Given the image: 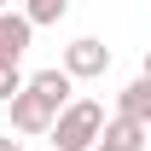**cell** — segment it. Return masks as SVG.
I'll list each match as a JSON object with an SVG mask.
<instances>
[{
	"label": "cell",
	"mask_w": 151,
	"mask_h": 151,
	"mask_svg": "<svg viewBox=\"0 0 151 151\" xmlns=\"http://www.w3.org/2000/svg\"><path fill=\"white\" fill-rule=\"evenodd\" d=\"M99 145H111V151H145V122H134V116L116 111L111 122H105V134H99Z\"/></svg>",
	"instance_id": "6"
},
{
	"label": "cell",
	"mask_w": 151,
	"mask_h": 151,
	"mask_svg": "<svg viewBox=\"0 0 151 151\" xmlns=\"http://www.w3.org/2000/svg\"><path fill=\"white\" fill-rule=\"evenodd\" d=\"M23 87H29V76H23L18 64H0V105H12Z\"/></svg>",
	"instance_id": "9"
},
{
	"label": "cell",
	"mask_w": 151,
	"mask_h": 151,
	"mask_svg": "<svg viewBox=\"0 0 151 151\" xmlns=\"http://www.w3.org/2000/svg\"><path fill=\"white\" fill-rule=\"evenodd\" d=\"M23 18L35 23V29L41 23H64L70 18V0H23Z\"/></svg>",
	"instance_id": "8"
},
{
	"label": "cell",
	"mask_w": 151,
	"mask_h": 151,
	"mask_svg": "<svg viewBox=\"0 0 151 151\" xmlns=\"http://www.w3.org/2000/svg\"><path fill=\"white\" fill-rule=\"evenodd\" d=\"M105 134V105L99 99H70L52 122V151H93Z\"/></svg>",
	"instance_id": "1"
},
{
	"label": "cell",
	"mask_w": 151,
	"mask_h": 151,
	"mask_svg": "<svg viewBox=\"0 0 151 151\" xmlns=\"http://www.w3.org/2000/svg\"><path fill=\"white\" fill-rule=\"evenodd\" d=\"M52 122H58V111L35 93V87H23V93L12 99V128L18 134H52Z\"/></svg>",
	"instance_id": "3"
},
{
	"label": "cell",
	"mask_w": 151,
	"mask_h": 151,
	"mask_svg": "<svg viewBox=\"0 0 151 151\" xmlns=\"http://www.w3.org/2000/svg\"><path fill=\"white\" fill-rule=\"evenodd\" d=\"M139 76H151V47H145V64H139Z\"/></svg>",
	"instance_id": "11"
},
{
	"label": "cell",
	"mask_w": 151,
	"mask_h": 151,
	"mask_svg": "<svg viewBox=\"0 0 151 151\" xmlns=\"http://www.w3.org/2000/svg\"><path fill=\"white\" fill-rule=\"evenodd\" d=\"M0 12H12V0H0Z\"/></svg>",
	"instance_id": "12"
},
{
	"label": "cell",
	"mask_w": 151,
	"mask_h": 151,
	"mask_svg": "<svg viewBox=\"0 0 151 151\" xmlns=\"http://www.w3.org/2000/svg\"><path fill=\"white\" fill-rule=\"evenodd\" d=\"M64 70L76 76V81H99V76L111 70V47L99 35H81V41H70L64 47Z\"/></svg>",
	"instance_id": "2"
},
{
	"label": "cell",
	"mask_w": 151,
	"mask_h": 151,
	"mask_svg": "<svg viewBox=\"0 0 151 151\" xmlns=\"http://www.w3.org/2000/svg\"><path fill=\"white\" fill-rule=\"evenodd\" d=\"M0 151H23V145H18V139H12V134H0Z\"/></svg>",
	"instance_id": "10"
},
{
	"label": "cell",
	"mask_w": 151,
	"mask_h": 151,
	"mask_svg": "<svg viewBox=\"0 0 151 151\" xmlns=\"http://www.w3.org/2000/svg\"><path fill=\"white\" fill-rule=\"evenodd\" d=\"M116 111L134 116V122H145L151 128V76H139V81H128L122 93H116Z\"/></svg>",
	"instance_id": "7"
},
{
	"label": "cell",
	"mask_w": 151,
	"mask_h": 151,
	"mask_svg": "<svg viewBox=\"0 0 151 151\" xmlns=\"http://www.w3.org/2000/svg\"><path fill=\"white\" fill-rule=\"evenodd\" d=\"M29 41H35V23L23 12H0V64H18L29 52Z\"/></svg>",
	"instance_id": "4"
},
{
	"label": "cell",
	"mask_w": 151,
	"mask_h": 151,
	"mask_svg": "<svg viewBox=\"0 0 151 151\" xmlns=\"http://www.w3.org/2000/svg\"><path fill=\"white\" fill-rule=\"evenodd\" d=\"M29 87H35L52 111H64V105L76 99V76L64 70V64H52V70H35V76H29Z\"/></svg>",
	"instance_id": "5"
},
{
	"label": "cell",
	"mask_w": 151,
	"mask_h": 151,
	"mask_svg": "<svg viewBox=\"0 0 151 151\" xmlns=\"http://www.w3.org/2000/svg\"><path fill=\"white\" fill-rule=\"evenodd\" d=\"M93 151H111V145H93Z\"/></svg>",
	"instance_id": "13"
}]
</instances>
